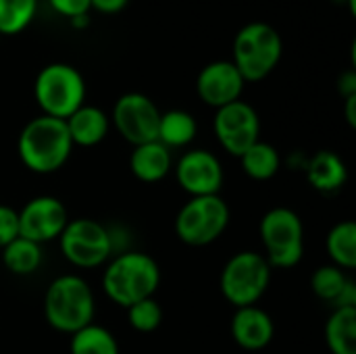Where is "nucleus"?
<instances>
[{
  "instance_id": "nucleus-20",
  "label": "nucleus",
  "mask_w": 356,
  "mask_h": 354,
  "mask_svg": "<svg viewBox=\"0 0 356 354\" xmlns=\"http://www.w3.org/2000/svg\"><path fill=\"white\" fill-rule=\"evenodd\" d=\"M325 344L332 354H356V309H334L325 323Z\"/></svg>"
},
{
  "instance_id": "nucleus-2",
  "label": "nucleus",
  "mask_w": 356,
  "mask_h": 354,
  "mask_svg": "<svg viewBox=\"0 0 356 354\" xmlns=\"http://www.w3.org/2000/svg\"><path fill=\"white\" fill-rule=\"evenodd\" d=\"M17 152L25 169L50 175L65 167L73 152V142L63 119L38 115L27 121L17 140Z\"/></svg>"
},
{
  "instance_id": "nucleus-4",
  "label": "nucleus",
  "mask_w": 356,
  "mask_h": 354,
  "mask_svg": "<svg viewBox=\"0 0 356 354\" xmlns=\"http://www.w3.org/2000/svg\"><path fill=\"white\" fill-rule=\"evenodd\" d=\"M33 96L42 115L65 121L86 104L83 75L69 63H50L40 69L33 83Z\"/></svg>"
},
{
  "instance_id": "nucleus-32",
  "label": "nucleus",
  "mask_w": 356,
  "mask_h": 354,
  "mask_svg": "<svg viewBox=\"0 0 356 354\" xmlns=\"http://www.w3.org/2000/svg\"><path fill=\"white\" fill-rule=\"evenodd\" d=\"M338 90H340V94H342L344 98H348V96H355L356 94V73L355 71H346V73L340 77V81H338Z\"/></svg>"
},
{
  "instance_id": "nucleus-25",
  "label": "nucleus",
  "mask_w": 356,
  "mask_h": 354,
  "mask_svg": "<svg viewBox=\"0 0 356 354\" xmlns=\"http://www.w3.org/2000/svg\"><path fill=\"white\" fill-rule=\"evenodd\" d=\"M38 0H0V35L21 33L35 17Z\"/></svg>"
},
{
  "instance_id": "nucleus-7",
  "label": "nucleus",
  "mask_w": 356,
  "mask_h": 354,
  "mask_svg": "<svg viewBox=\"0 0 356 354\" xmlns=\"http://www.w3.org/2000/svg\"><path fill=\"white\" fill-rule=\"evenodd\" d=\"M271 282V267L261 252H236L221 271L219 288L223 298L236 309L257 305Z\"/></svg>"
},
{
  "instance_id": "nucleus-9",
  "label": "nucleus",
  "mask_w": 356,
  "mask_h": 354,
  "mask_svg": "<svg viewBox=\"0 0 356 354\" xmlns=\"http://www.w3.org/2000/svg\"><path fill=\"white\" fill-rule=\"evenodd\" d=\"M58 248L65 261L77 269L102 267L113 257V242L108 227L96 219H69L58 236Z\"/></svg>"
},
{
  "instance_id": "nucleus-21",
  "label": "nucleus",
  "mask_w": 356,
  "mask_h": 354,
  "mask_svg": "<svg viewBox=\"0 0 356 354\" xmlns=\"http://www.w3.org/2000/svg\"><path fill=\"white\" fill-rule=\"evenodd\" d=\"M240 165L242 171L254 179V182H267L271 177H275L280 173L282 167V159L275 146H271L269 142H254L248 150L242 152L240 156Z\"/></svg>"
},
{
  "instance_id": "nucleus-34",
  "label": "nucleus",
  "mask_w": 356,
  "mask_h": 354,
  "mask_svg": "<svg viewBox=\"0 0 356 354\" xmlns=\"http://www.w3.org/2000/svg\"><path fill=\"white\" fill-rule=\"evenodd\" d=\"M88 21H90V17H88V15H81V17H75V19H71L73 27H77V29H81V27H83Z\"/></svg>"
},
{
  "instance_id": "nucleus-27",
  "label": "nucleus",
  "mask_w": 356,
  "mask_h": 354,
  "mask_svg": "<svg viewBox=\"0 0 356 354\" xmlns=\"http://www.w3.org/2000/svg\"><path fill=\"white\" fill-rule=\"evenodd\" d=\"M127 321L129 325L140 334H150L163 323V309L156 303V298L140 300L131 307H127Z\"/></svg>"
},
{
  "instance_id": "nucleus-23",
  "label": "nucleus",
  "mask_w": 356,
  "mask_h": 354,
  "mask_svg": "<svg viewBox=\"0 0 356 354\" xmlns=\"http://www.w3.org/2000/svg\"><path fill=\"white\" fill-rule=\"evenodd\" d=\"M325 248L332 259V265L340 267L342 271H350L356 267V225L355 221H340L336 223L327 238Z\"/></svg>"
},
{
  "instance_id": "nucleus-14",
  "label": "nucleus",
  "mask_w": 356,
  "mask_h": 354,
  "mask_svg": "<svg viewBox=\"0 0 356 354\" xmlns=\"http://www.w3.org/2000/svg\"><path fill=\"white\" fill-rule=\"evenodd\" d=\"M244 77L232 61H213L198 73L196 92L200 100L213 108H221L240 100L244 92Z\"/></svg>"
},
{
  "instance_id": "nucleus-22",
  "label": "nucleus",
  "mask_w": 356,
  "mask_h": 354,
  "mask_svg": "<svg viewBox=\"0 0 356 354\" xmlns=\"http://www.w3.org/2000/svg\"><path fill=\"white\" fill-rule=\"evenodd\" d=\"M2 263L13 275H31L44 263L42 244H35L27 238H15L2 248Z\"/></svg>"
},
{
  "instance_id": "nucleus-24",
  "label": "nucleus",
  "mask_w": 356,
  "mask_h": 354,
  "mask_svg": "<svg viewBox=\"0 0 356 354\" xmlns=\"http://www.w3.org/2000/svg\"><path fill=\"white\" fill-rule=\"evenodd\" d=\"M71 354H119V342L111 330L98 323H90L75 334L69 342Z\"/></svg>"
},
{
  "instance_id": "nucleus-6",
  "label": "nucleus",
  "mask_w": 356,
  "mask_h": 354,
  "mask_svg": "<svg viewBox=\"0 0 356 354\" xmlns=\"http://www.w3.org/2000/svg\"><path fill=\"white\" fill-rule=\"evenodd\" d=\"M265 259L271 269H292L305 255V225L296 211L275 207L267 211L259 225Z\"/></svg>"
},
{
  "instance_id": "nucleus-10",
  "label": "nucleus",
  "mask_w": 356,
  "mask_h": 354,
  "mask_svg": "<svg viewBox=\"0 0 356 354\" xmlns=\"http://www.w3.org/2000/svg\"><path fill=\"white\" fill-rule=\"evenodd\" d=\"M213 131L219 146L240 159L244 150H248L254 142L261 140V119L252 104L242 98L217 108L213 119Z\"/></svg>"
},
{
  "instance_id": "nucleus-30",
  "label": "nucleus",
  "mask_w": 356,
  "mask_h": 354,
  "mask_svg": "<svg viewBox=\"0 0 356 354\" xmlns=\"http://www.w3.org/2000/svg\"><path fill=\"white\" fill-rule=\"evenodd\" d=\"M334 309H356V284L353 280H348L346 288H344L342 294L336 298Z\"/></svg>"
},
{
  "instance_id": "nucleus-8",
  "label": "nucleus",
  "mask_w": 356,
  "mask_h": 354,
  "mask_svg": "<svg viewBox=\"0 0 356 354\" xmlns=\"http://www.w3.org/2000/svg\"><path fill=\"white\" fill-rule=\"evenodd\" d=\"M229 219V207L221 196L190 198L175 217V234L188 246H209L225 234Z\"/></svg>"
},
{
  "instance_id": "nucleus-17",
  "label": "nucleus",
  "mask_w": 356,
  "mask_h": 354,
  "mask_svg": "<svg viewBox=\"0 0 356 354\" xmlns=\"http://www.w3.org/2000/svg\"><path fill=\"white\" fill-rule=\"evenodd\" d=\"M65 123L73 146L81 148L98 146L111 131V117L94 104H81L71 117L65 119Z\"/></svg>"
},
{
  "instance_id": "nucleus-18",
  "label": "nucleus",
  "mask_w": 356,
  "mask_h": 354,
  "mask_svg": "<svg viewBox=\"0 0 356 354\" xmlns=\"http://www.w3.org/2000/svg\"><path fill=\"white\" fill-rule=\"evenodd\" d=\"M307 179L321 194H336L348 182V169L334 150H319L307 161Z\"/></svg>"
},
{
  "instance_id": "nucleus-13",
  "label": "nucleus",
  "mask_w": 356,
  "mask_h": 354,
  "mask_svg": "<svg viewBox=\"0 0 356 354\" xmlns=\"http://www.w3.org/2000/svg\"><path fill=\"white\" fill-rule=\"evenodd\" d=\"M19 215V236L35 244L58 240L69 223V213L56 196H35L23 204Z\"/></svg>"
},
{
  "instance_id": "nucleus-16",
  "label": "nucleus",
  "mask_w": 356,
  "mask_h": 354,
  "mask_svg": "<svg viewBox=\"0 0 356 354\" xmlns=\"http://www.w3.org/2000/svg\"><path fill=\"white\" fill-rule=\"evenodd\" d=\"M173 169V156L167 146L159 140L134 146L129 156V171L138 182L144 184H159L163 182Z\"/></svg>"
},
{
  "instance_id": "nucleus-3",
  "label": "nucleus",
  "mask_w": 356,
  "mask_h": 354,
  "mask_svg": "<svg viewBox=\"0 0 356 354\" xmlns=\"http://www.w3.org/2000/svg\"><path fill=\"white\" fill-rule=\"evenodd\" d=\"M96 298L90 284L75 273L54 277L44 294V317L60 334H75L94 323Z\"/></svg>"
},
{
  "instance_id": "nucleus-11",
  "label": "nucleus",
  "mask_w": 356,
  "mask_h": 354,
  "mask_svg": "<svg viewBox=\"0 0 356 354\" xmlns=\"http://www.w3.org/2000/svg\"><path fill=\"white\" fill-rule=\"evenodd\" d=\"M159 121V106L146 94L140 92H127L121 98H117L111 113V125H115L119 136L127 140L131 146L156 140Z\"/></svg>"
},
{
  "instance_id": "nucleus-19",
  "label": "nucleus",
  "mask_w": 356,
  "mask_h": 354,
  "mask_svg": "<svg viewBox=\"0 0 356 354\" xmlns=\"http://www.w3.org/2000/svg\"><path fill=\"white\" fill-rule=\"evenodd\" d=\"M198 134V123L194 119V115H190L188 111L181 108H173L167 113H161V121H159V134L156 140L171 148H186L194 142Z\"/></svg>"
},
{
  "instance_id": "nucleus-33",
  "label": "nucleus",
  "mask_w": 356,
  "mask_h": 354,
  "mask_svg": "<svg viewBox=\"0 0 356 354\" xmlns=\"http://www.w3.org/2000/svg\"><path fill=\"white\" fill-rule=\"evenodd\" d=\"M344 113H346V121L350 127H356V94L348 96L344 102Z\"/></svg>"
},
{
  "instance_id": "nucleus-28",
  "label": "nucleus",
  "mask_w": 356,
  "mask_h": 354,
  "mask_svg": "<svg viewBox=\"0 0 356 354\" xmlns=\"http://www.w3.org/2000/svg\"><path fill=\"white\" fill-rule=\"evenodd\" d=\"M19 238V215L13 207L0 204V250Z\"/></svg>"
},
{
  "instance_id": "nucleus-12",
  "label": "nucleus",
  "mask_w": 356,
  "mask_h": 354,
  "mask_svg": "<svg viewBox=\"0 0 356 354\" xmlns=\"http://www.w3.org/2000/svg\"><path fill=\"white\" fill-rule=\"evenodd\" d=\"M175 179L179 188L190 194V198L198 196H219L225 173L217 154L204 148H192L179 156L175 163Z\"/></svg>"
},
{
  "instance_id": "nucleus-1",
  "label": "nucleus",
  "mask_w": 356,
  "mask_h": 354,
  "mask_svg": "<svg viewBox=\"0 0 356 354\" xmlns=\"http://www.w3.org/2000/svg\"><path fill=\"white\" fill-rule=\"evenodd\" d=\"M161 286L159 263L140 250H125L108 259L102 273V290L117 307H131L152 298Z\"/></svg>"
},
{
  "instance_id": "nucleus-29",
  "label": "nucleus",
  "mask_w": 356,
  "mask_h": 354,
  "mask_svg": "<svg viewBox=\"0 0 356 354\" xmlns=\"http://www.w3.org/2000/svg\"><path fill=\"white\" fill-rule=\"evenodd\" d=\"M52 8L56 13H60L63 17H67L69 21L81 15H88V10L92 8L90 0H50Z\"/></svg>"
},
{
  "instance_id": "nucleus-15",
  "label": "nucleus",
  "mask_w": 356,
  "mask_h": 354,
  "mask_svg": "<svg viewBox=\"0 0 356 354\" xmlns=\"http://www.w3.org/2000/svg\"><path fill=\"white\" fill-rule=\"evenodd\" d=\"M273 336H275V325L265 309L257 305L236 309L232 317V338L240 348L250 353L263 351L271 344Z\"/></svg>"
},
{
  "instance_id": "nucleus-31",
  "label": "nucleus",
  "mask_w": 356,
  "mask_h": 354,
  "mask_svg": "<svg viewBox=\"0 0 356 354\" xmlns=\"http://www.w3.org/2000/svg\"><path fill=\"white\" fill-rule=\"evenodd\" d=\"M129 0H90L92 8L100 10V13H106V15H115L119 10H123L127 6Z\"/></svg>"
},
{
  "instance_id": "nucleus-5",
  "label": "nucleus",
  "mask_w": 356,
  "mask_h": 354,
  "mask_svg": "<svg viewBox=\"0 0 356 354\" xmlns=\"http://www.w3.org/2000/svg\"><path fill=\"white\" fill-rule=\"evenodd\" d=\"M282 50L284 46L277 29L269 23L252 21L236 33L232 63L244 81H261L277 67Z\"/></svg>"
},
{
  "instance_id": "nucleus-26",
  "label": "nucleus",
  "mask_w": 356,
  "mask_h": 354,
  "mask_svg": "<svg viewBox=\"0 0 356 354\" xmlns=\"http://www.w3.org/2000/svg\"><path fill=\"white\" fill-rule=\"evenodd\" d=\"M348 280L350 277L340 267H336V265H321V267L315 269V273L311 277V288H313V292H315L317 298L334 305L336 298L346 288Z\"/></svg>"
}]
</instances>
